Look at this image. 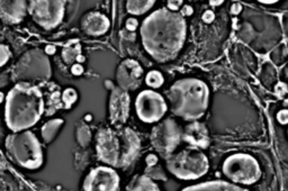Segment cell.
Returning a JSON list of instances; mask_svg holds the SVG:
<instances>
[{"instance_id":"cell-1","label":"cell","mask_w":288,"mask_h":191,"mask_svg":"<svg viewBox=\"0 0 288 191\" xmlns=\"http://www.w3.org/2000/svg\"><path fill=\"white\" fill-rule=\"evenodd\" d=\"M140 32L146 52L158 62H168L182 51L187 25L182 13L160 8L144 19Z\"/></svg>"},{"instance_id":"cell-2","label":"cell","mask_w":288,"mask_h":191,"mask_svg":"<svg viewBox=\"0 0 288 191\" xmlns=\"http://www.w3.org/2000/svg\"><path fill=\"white\" fill-rule=\"evenodd\" d=\"M45 110L43 94L39 87L28 82H18L6 97L5 120L15 133L34 126Z\"/></svg>"},{"instance_id":"cell-3","label":"cell","mask_w":288,"mask_h":191,"mask_svg":"<svg viewBox=\"0 0 288 191\" xmlns=\"http://www.w3.org/2000/svg\"><path fill=\"white\" fill-rule=\"evenodd\" d=\"M141 150L138 134L128 127L103 128L96 135L98 160L113 168H127L134 162Z\"/></svg>"},{"instance_id":"cell-4","label":"cell","mask_w":288,"mask_h":191,"mask_svg":"<svg viewBox=\"0 0 288 191\" xmlns=\"http://www.w3.org/2000/svg\"><path fill=\"white\" fill-rule=\"evenodd\" d=\"M171 112L185 120L195 122L203 117L208 107L209 89L196 78L180 79L167 91Z\"/></svg>"},{"instance_id":"cell-5","label":"cell","mask_w":288,"mask_h":191,"mask_svg":"<svg viewBox=\"0 0 288 191\" xmlns=\"http://www.w3.org/2000/svg\"><path fill=\"white\" fill-rule=\"evenodd\" d=\"M6 149L15 162L28 170H36L43 164L42 145L31 131L8 135L6 139Z\"/></svg>"},{"instance_id":"cell-6","label":"cell","mask_w":288,"mask_h":191,"mask_svg":"<svg viewBox=\"0 0 288 191\" xmlns=\"http://www.w3.org/2000/svg\"><path fill=\"white\" fill-rule=\"evenodd\" d=\"M167 169L178 179L196 180L207 173L209 161L201 150L187 148L168 157Z\"/></svg>"},{"instance_id":"cell-7","label":"cell","mask_w":288,"mask_h":191,"mask_svg":"<svg viewBox=\"0 0 288 191\" xmlns=\"http://www.w3.org/2000/svg\"><path fill=\"white\" fill-rule=\"evenodd\" d=\"M51 64L47 55L41 50L25 53L13 70V78L21 82L46 81L51 76Z\"/></svg>"},{"instance_id":"cell-8","label":"cell","mask_w":288,"mask_h":191,"mask_svg":"<svg viewBox=\"0 0 288 191\" xmlns=\"http://www.w3.org/2000/svg\"><path fill=\"white\" fill-rule=\"evenodd\" d=\"M223 173L235 183L252 185L260 177V168L248 154H234L224 161Z\"/></svg>"},{"instance_id":"cell-9","label":"cell","mask_w":288,"mask_h":191,"mask_svg":"<svg viewBox=\"0 0 288 191\" xmlns=\"http://www.w3.org/2000/svg\"><path fill=\"white\" fill-rule=\"evenodd\" d=\"M183 139V131L173 119H165L152 128L151 143L159 155L165 160L170 157Z\"/></svg>"},{"instance_id":"cell-10","label":"cell","mask_w":288,"mask_h":191,"mask_svg":"<svg viewBox=\"0 0 288 191\" xmlns=\"http://www.w3.org/2000/svg\"><path fill=\"white\" fill-rule=\"evenodd\" d=\"M65 1L60 0H33L28 13L36 24L44 29H53L63 20Z\"/></svg>"},{"instance_id":"cell-11","label":"cell","mask_w":288,"mask_h":191,"mask_svg":"<svg viewBox=\"0 0 288 191\" xmlns=\"http://www.w3.org/2000/svg\"><path fill=\"white\" fill-rule=\"evenodd\" d=\"M135 109L139 118L143 123H157L167 112V104L160 94L153 90H144L138 95Z\"/></svg>"},{"instance_id":"cell-12","label":"cell","mask_w":288,"mask_h":191,"mask_svg":"<svg viewBox=\"0 0 288 191\" xmlns=\"http://www.w3.org/2000/svg\"><path fill=\"white\" fill-rule=\"evenodd\" d=\"M120 175L109 167H97L88 173L83 182L84 191H117Z\"/></svg>"},{"instance_id":"cell-13","label":"cell","mask_w":288,"mask_h":191,"mask_svg":"<svg viewBox=\"0 0 288 191\" xmlns=\"http://www.w3.org/2000/svg\"><path fill=\"white\" fill-rule=\"evenodd\" d=\"M116 80L123 90L134 91L142 83L143 69L135 60H124L116 71Z\"/></svg>"},{"instance_id":"cell-14","label":"cell","mask_w":288,"mask_h":191,"mask_svg":"<svg viewBox=\"0 0 288 191\" xmlns=\"http://www.w3.org/2000/svg\"><path fill=\"white\" fill-rule=\"evenodd\" d=\"M131 98L127 91L114 88L109 99V119L114 126H122L130 115Z\"/></svg>"},{"instance_id":"cell-15","label":"cell","mask_w":288,"mask_h":191,"mask_svg":"<svg viewBox=\"0 0 288 191\" xmlns=\"http://www.w3.org/2000/svg\"><path fill=\"white\" fill-rule=\"evenodd\" d=\"M183 141L191 148L206 149L209 145V134L205 124L193 122L187 125L183 131Z\"/></svg>"},{"instance_id":"cell-16","label":"cell","mask_w":288,"mask_h":191,"mask_svg":"<svg viewBox=\"0 0 288 191\" xmlns=\"http://www.w3.org/2000/svg\"><path fill=\"white\" fill-rule=\"evenodd\" d=\"M27 10V2L23 1V0H13V1L1 0L0 1V14H1V18L5 23H21Z\"/></svg>"},{"instance_id":"cell-17","label":"cell","mask_w":288,"mask_h":191,"mask_svg":"<svg viewBox=\"0 0 288 191\" xmlns=\"http://www.w3.org/2000/svg\"><path fill=\"white\" fill-rule=\"evenodd\" d=\"M109 19L104 14L98 12L88 13L81 20V28L87 35L101 36L109 29Z\"/></svg>"},{"instance_id":"cell-18","label":"cell","mask_w":288,"mask_h":191,"mask_svg":"<svg viewBox=\"0 0 288 191\" xmlns=\"http://www.w3.org/2000/svg\"><path fill=\"white\" fill-rule=\"evenodd\" d=\"M182 191H248L241 188V187L235 186L233 183H228L226 181H208L203 182L199 185L186 187Z\"/></svg>"},{"instance_id":"cell-19","label":"cell","mask_w":288,"mask_h":191,"mask_svg":"<svg viewBox=\"0 0 288 191\" xmlns=\"http://www.w3.org/2000/svg\"><path fill=\"white\" fill-rule=\"evenodd\" d=\"M127 191H160V189L152 179L144 174L133 180Z\"/></svg>"},{"instance_id":"cell-20","label":"cell","mask_w":288,"mask_h":191,"mask_svg":"<svg viewBox=\"0 0 288 191\" xmlns=\"http://www.w3.org/2000/svg\"><path fill=\"white\" fill-rule=\"evenodd\" d=\"M81 57V44L78 39H73L70 41L64 49L62 50V57L65 63L72 64L75 61H78V58Z\"/></svg>"},{"instance_id":"cell-21","label":"cell","mask_w":288,"mask_h":191,"mask_svg":"<svg viewBox=\"0 0 288 191\" xmlns=\"http://www.w3.org/2000/svg\"><path fill=\"white\" fill-rule=\"evenodd\" d=\"M154 0H128L126 9L131 15H142L154 6Z\"/></svg>"},{"instance_id":"cell-22","label":"cell","mask_w":288,"mask_h":191,"mask_svg":"<svg viewBox=\"0 0 288 191\" xmlns=\"http://www.w3.org/2000/svg\"><path fill=\"white\" fill-rule=\"evenodd\" d=\"M62 125H63V120H62L61 118L49 120V122L44 124L42 127V137L44 139V142L45 143L52 142Z\"/></svg>"},{"instance_id":"cell-23","label":"cell","mask_w":288,"mask_h":191,"mask_svg":"<svg viewBox=\"0 0 288 191\" xmlns=\"http://www.w3.org/2000/svg\"><path fill=\"white\" fill-rule=\"evenodd\" d=\"M165 82L164 76H162L161 72L157 71V70H153V71H150L145 76V83L151 88H160Z\"/></svg>"},{"instance_id":"cell-24","label":"cell","mask_w":288,"mask_h":191,"mask_svg":"<svg viewBox=\"0 0 288 191\" xmlns=\"http://www.w3.org/2000/svg\"><path fill=\"white\" fill-rule=\"evenodd\" d=\"M77 137H78V142L80 145L87 146L89 144L91 138V132L89 127L87 125H81V126H79L78 131H77Z\"/></svg>"},{"instance_id":"cell-25","label":"cell","mask_w":288,"mask_h":191,"mask_svg":"<svg viewBox=\"0 0 288 191\" xmlns=\"http://www.w3.org/2000/svg\"><path fill=\"white\" fill-rule=\"evenodd\" d=\"M78 99V95H77V91L72 88H68L63 91V95H62V102H63L65 108H70L71 106L75 104Z\"/></svg>"},{"instance_id":"cell-26","label":"cell","mask_w":288,"mask_h":191,"mask_svg":"<svg viewBox=\"0 0 288 191\" xmlns=\"http://www.w3.org/2000/svg\"><path fill=\"white\" fill-rule=\"evenodd\" d=\"M145 175L151 179L157 180H167L165 172L159 165H153V167H147L145 170Z\"/></svg>"},{"instance_id":"cell-27","label":"cell","mask_w":288,"mask_h":191,"mask_svg":"<svg viewBox=\"0 0 288 191\" xmlns=\"http://www.w3.org/2000/svg\"><path fill=\"white\" fill-rule=\"evenodd\" d=\"M10 55H12V53H10L9 47L6 46L5 44H1V45H0V57H1V60H0V64L5 65L6 62L9 60Z\"/></svg>"},{"instance_id":"cell-28","label":"cell","mask_w":288,"mask_h":191,"mask_svg":"<svg viewBox=\"0 0 288 191\" xmlns=\"http://www.w3.org/2000/svg\"><path fill=\"white\" fill-rule=\"evenodd\" d=\"M277 119L279 120L280 124H288V110H282L277 115Z\"/></svg>"},{"instance_id":"cell-29","label":"cell","mask_w":288,"mask_h":191,"mask_svg":"<svg viewBox=\"0 0 288 191\" xmlns=\"http://www.w3.org/2000/svg\"><path fill=\"white\" fill-rule=\"evenodd\" d=\"M183 1H168V9L172 10V12H177L182 6Z\"/></svg>"},{"instance_id":"cell-30","label":"cell","mask_w":288,"mask_h":191,"mask_svg":"<svg viewBox=\"0 0 288 191\" xmlns=\"http://www.w3.org/2000/svg\"><path fill=\"white\" fill-rule=\"evenodd\" d=\"M146 163H147V167H153V165H157V163H158L157 156L156 155H152V154L147 155V157H146Z\"/></svg>"},{"instance_id":"cell-31","label":"cell","mask_w":288,"mask_h":191,"mask_svg":"<svg viewBox=\"0 0 288 191\" xmlns=\"http://www.w3.org/2000/svg\"><path fill=\"white\" fill-rule=\"evenodd\" d=\"M136 26H138V20L136 19H133V18H131V19L127 20V24H126V28L128 29L130 32H133L134 29L136 28Z\"/></svg>"},{"instance_id":"cell-32","label":"cell","mask_w":288,"mask_h":191,"mask_svg":"<svg viewBox=\"0 0 288 191\" xmlns=\"http://www.w3.org/2000/svg\"><path fill=\"white\" fill-rule=\"evenodd\" d=\"M71 71H72L73 75L79 76V75H81V73L83 72V69H82V67H81V65L77 64V65H73L72 69H71Z\"/></svg>"},{"instance_id":"cell-33","label":"cell","mask_w":288,"mask_h":191,"mask_svg":"<svg viewBox=\"0 0 288 191\" xmlns=\"http://www.w3.org/2000/svg\"><path fill=\"white\" fill-rule=\"evenodd\" d=\"M203 18H204V20L206 21V23H210L214 18V15L212 12H206V14L204 15V16H203Z\"/></svg>"},{"instance_id":"cell-34","label":"cell","mask_w":288,"mask_h":191,"mask_svg":"<svg viewBox=\"0 0 288 191\" xmlns=\"http://www.w3.org/2000/svg\"><path fill=\"white\" fill-rule=\"evenodd\" d=\"M222 3H223L222 0H221V1H209L210 6H220V5H222Z\"/></svg>"},{"instance_id":"cell-35","label":"cell","mask_w":288,"mask_h":191,"mask_svg":"<svg viewBox=\"0 0 288 191\" xmlns=\"http://www.w3.org/2000/svg\"><path fill=\"white\" fill-rule=\"evenodd\" d=\"M261 3H267V5H270V3H275L277 1H260Z\"/></svg>"}]
</instances>
